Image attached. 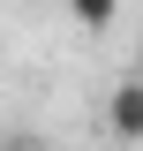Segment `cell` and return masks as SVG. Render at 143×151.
I'll return each instance as SVG.
<instances>
[{
	"label": "cell",
	"instance_id": "1",
	"mask_svg": "<svg viewBox=\"0 0 143 151\" xmlns=\"http://www.w3.org/2000/svg\"><path fill=\"white\" fill-rule=\"evenodd\" d=\"M106 129L121 136V144H136V136H143V76L113 83V98H106Z\"/></svg>",
	"mask_w": 143,
	"mask_h": 151
},
{
	"label": "cell",
	"instance_id": "2",
	"mask_svg": "<svg viewBox=\"0 0 143 151\" xmlns=\"http://www.w3.org/2000/svg\"><path fill=\"white\" fill-rule=\"evenodd\" d=\"M68 8H75L83 30H106V23H113V0H68Z\"/></svg>",
	"mask_w": 143,
	"mask_h": 151
}]
</instances>
